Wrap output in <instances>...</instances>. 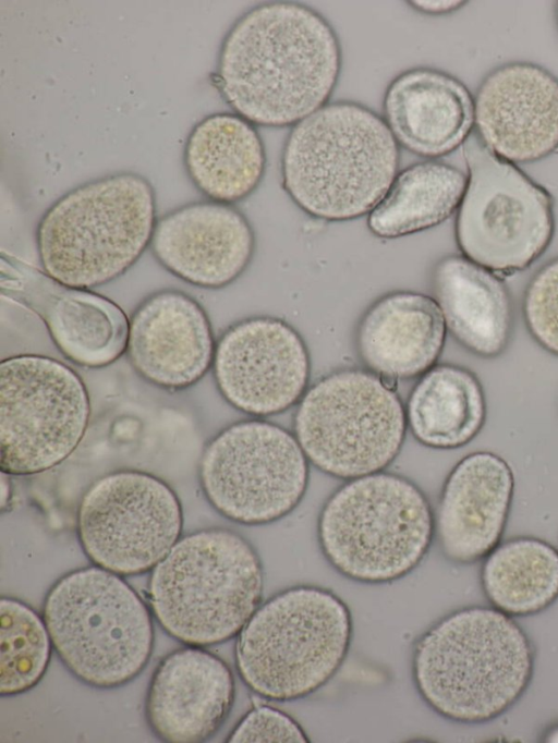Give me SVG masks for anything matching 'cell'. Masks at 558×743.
Returning a JSON list of instances; mask_svg holds the SVG:
<instances>
[{
  "label": "cell",
  "instance_id": "cell-1",
  "mask_svg": "<svg viewBox=\"0 0 558 743\" xmlns=\"http://www.w3.org/2000/svg\"><path fill=\"white\" fill-rule=\"evenodd\" d=\"M341 68L339 38L319 12L295 1H268L228 31L216 80L234 113L254 125L283 127L328 103Z\"/></svg>",
  "mask_w": 558,
  "mask_h": 743
},
{
  "label": "cell",
  "instance_id": "cell-2",
  "mask_svg": "<svg viewBox=\"0 0 558 743\" xmlns=\"http://www.w3.org/2000/svg\"><path fill=\"white\" fill-rule=\"evenodd\" d=\"M535 651L518 622L490 607L458 609L416 641L412 677L424 703L450 721L477 724L507 712L527 690Z\"/></svg>",
  "mask_w": 558,
  "mask_h": 743
},
{
  "label": "cell",
  "instance_id": "cell-3",
  "mask_svg": "<svg viewBox=\"0 0 558 743\" xmlns=\"http://www.w3.org/2000/svg\"><path fill=\"white\" fill-rule=\"evenodd\" d=\"M399 163V144L384 118L338 100L291 127L281 154L282 187L311 217L353 220L383 199Z\"/></svg>",
  "mask_w": 558,
  "mask_h": 743
},
{
  "label": "cell",
  "instance_id": "cell-4",
  "mask_svg": "<svg viewBox=\"0 0 558 743\" xmlns=\"http://www.w3.org/2000/svg\"><path fill=\"white\" fill-rule=\"evenodd\" d=\"M264 569L242 535L208 528L180 538L151 570L148 600L160 626L187 646L225 643L262 604Z\"/></svg>",
  "mask_w": 558,
  "mask_h": 743
},
{
  "label": "cell",
  "instance_id": "cell-5",
  "mask_svg": "<svg viewBox=\"0 0 558 743\" xmlns=\"http://www.w3.org/2000/svg\"><path fill=\"white\" fill-rule=\"evenodd\" d=\"M156 195L149 181L119 172L83 183L43 215L36 243L44 271L73 288L109 283L150 245Z\"/></svg>",
  "mask_w": 558,
  "mask_h": 743
},
{
  "label": "cell",
  "instance_id": "cell-6",
  "mask_svg": "<svg viewBox=\"0 0 558 743\" xmlns=\"http://www.w3.org/2000/svg\"><path fill=\"white\" fill-rule=\"evenodd\" d=\"M353 637L348 605L315 585L286 588L259 605L235 644L245 685L274 702L312 695L343 665Z\"/></svg>",
  "mask_w": 558,
  "mask_h": 743
},
{
  "label": "cell",
  "instance_id": "cell-7",
  "mask_svg": "<svg viewBox=\"0 0 558 743\" xmlns=\"http://www.w3.org/2000/svg\"><path fill=\"white\" fill-rule=\"evenodd\" d=\"M435 536V513L409 478L377 472L347 480L324 503L317 520L319 548L342 576L385 584L411 573Z\"/></svg>",
  "mask_w": 558,
  "mask_h": 743
},
{
  "label": "cell",
  "instance_id": "cell-8",
  "mask_svg": "<svg viewBox=\"0 0 558 743\" xmlns=\"http://www.w3.org/2000/svg\"><path fill=\"white\" fill-rule=\"evenodd\" d=\"M43 619L60 660L93 687L129 683L153 653L148 607L121 575L97 565L59 578L46 595Z\"/></svg>",
  "mask_w": 558,
  "mask_h": 743
},
{
  "label": "cell",
  "instance_id": "cell-9",
  "mask_svg": "<svg viewBox=\"0 0 558 743\" xmlns=\"http://www.w3.org/2000/svg\"><path fill=\"white\" fill-rule=\"evenodd\" d=\"M407 427L395 382L365 368L322 377L293 417V434L310 463L344 480L384 471L399 454Z\"/></svg>",
  "mask_w": 558,
  "mask_h": 743
},
{
  "label": "cell",
  "instance_id": "cell-10",
  "mask_svg": "<svg viewBox=\"0 0 558 743\" xmlns=\"http://www.w3.org/2000/svg\"><path fill=\"white\" fill-rule=\"evenodd\" d=\"M462 146L468 183L454 222L458 248L497 275L522 271L551 243L553 196L514 163L492 153L474 130Z\"/></svg>",
  "mask_w": 558,
  "mask_h": 743
},
{
  "label": "cell",
  "instance_id": "cell-11",
  "mask_svg": "<svg viewBox=\"0 0 558 743\" xmlns=\"http://www.w3.org/2000/svg\"><path fill=\"white\" fill-rule=\"evenodd\" d=\"M294 434L264 419L236 422L205 448L203 491L225 517L265 525L290 514L308 486L310 465Z\"/></svg>",
  "mask_w": 558,
  "mask_h": 743
},
{
  "label": "cell",
  "instance_id": "cell-12",
  "mask_svg": "<svg viewBox=\"0 0 558 743\" xmlns=\"http://www.w3.org/2000/svg\"><path fill=\"white\" fill-rule=\"evenodd\" d=\"M88 393L65 364L43 355L0 363V467L31 475L64 461L89 419Z\"/></svg>",
  "mask_w": 558,
  "mask_h": 743
},
{
  "label": "cell",
  "instance_id": "cell-13",
  "mask_svg": "<svg viewBox=\"0 0 558 743\" xmlns=\"http://www.w3.org/2000/svg\"><path fill=\"white\" fill-rule=\"evenodd\" d=\"M181 503L161 479L138 471L100 477L77 510V536L88 559L119 575L151 571L180 539Z\"/></svg>",
  "mask_w": 558,
  "mask_h": 743
},
{
  "label": "cell",
  "instance_id": "cell-14",
  "mask_svg": "<svg viewBox=\"0 0 558 743\" xmlns=\"http://www.w3.org/2000/svg\"><path fill=\"white\" fill-rule=\"evenodd\" d=\"M214 377L225 400L255 417L286 412L308 388L311 357L301 334L274 316L231 325L218 340Z\"/></svg>",
  "mask_w": 558,
  "mask_h": 743
},
{
  "label": "cell",
  "instance_id": "cell-15",
  "mask_svg": "<svg viewBox=\"0 0 558 743\" xmlns=\"http://www.w3.org/2000/svg\"><path fill=\"white\" fill-rule=\"evenodd\" d=\"M2 294L22 303L45 322L58 349L85 367H104L128 346L130 321L111 300L63 284L45 271L1 256Z\"/></svg>",
  "mask_w": 558,
  "mask_h": 743
},
{
  "label": "cell",
  "instance_id": "cell-16",
  "mask_svg": "<svg viewBox=\"0 0 558 743\" xmlns=\"http://www.w3.org/2000/svg\"><path fill=\"white\" fill-rule=\"evenodd\" d=\"M474 132L512 163L541 160L558 149V78L531 62L495 68L474 97Z\"/></svg>",
  "mask_w": 558,
  "mask_h": 743
},
{
  "label": "cell",
  "instance_id": "cell-17",
  "mask_svg": "<svg viewBox=\"0 0 558 743\" xmlns=\"http://www.w3.org/2000/svg\"><path fill=\"white\" fill-rule=\"evenodd\" d=\"M255 245L254 230L239 209L203 200L159 218L149 246L173 276L198 288L217 290L246 270Z\"/></svg>",
  "mask_w": 558,
  "mask_h": 743
},
{
  "label": "cell",
  "instance_id": "cell-18",
  "mask_svg": "<svg viewBox=\"0 0 558 743\" xmlns=\"http://www.w3.org/2000/svg\"><path fill=\"white\" fill-rule=\"evenodd\" d=\"M234 697L230 667L217 655L186 645L156 666L145 698V717L163 742L199 743L218 732Z\"/></svg>",
  "mask_w": 558,
  "mask_h": 743
},
{
  "label": "cell",
  "instance_id": "cell-19",
  "mask_svg": "<svg viewBox=\"0 0 558 743\" xmlns=\"http://www.w3.org/2000/svg\"><path fill=\"white\" fill-rule=\"evenodd\" d=\"M514 496L509 463L492 451L463 456L448 474L435 512V536L454 564L482 561L504 535Z\"/></svg>",
  "mask_w": 558,
  "mask_h": 743
},
{
  "label": "cell",
  "instance_id": "cell-20",
  "mask_svg": "<svg viewBox=\"0 0 558 743\" xmlns=\"http://www.w3.org/2000/svg\"><path fill=\"white\" fill-rule=\"evenodd\" d=\"M126 351L135 370L165 389L197 382L213 365L215 342L204 308L178 290L147 296L130 318Z\"/></svg>",
  "mask_w": 558,
  "mask_h": 743
},
{
  "label": "cell",
  "instance_id": "cell-21",
  "mask_svg": "<svg viewBox=\"0 0 558 743\" xmlns=\"http://www.w3.org/2000/svg\"><path fill=\"white\" fill-rule=\"evenodd\" d=\"M446 334L434 297L396 290L377 297L361 315L354 345L365 369L396 383L421 377L436 365Z\"/></svg>",
  "mask_w": 558,
  "mask_h": 743
},
{
  "label": "cell",
  "instance_id": "cell-22",
  "mask_svg": "<svg viewBox=\"0 0 558 743\" xmlns=\"http://www.w3.org/2000/svg\"><path fill=\"white\" fill-rule=\"evenodd\" d=\"M383 114L399 145L433 160L451 154L472 134L474 98L453 75L417 66L388 84Z\"/></svg>",
  "mask_w": 558,
  "mask_h": 743
},
{
  "label": "cell",
  "instance_id": "cell-23",
  "mask_svg": "<svg viewBox=\"0 0 558 743\" xmlns=\"http://www.w3.org/2000/svg\"><path fill=\"white\" fill-rule=\"evenodd\" d=\"M430 285L447 330L470 353L495 358L508 348L513 304L499 275L463 255L449 254L433 267Z\"/></svg>",
  "mask_w": 558,
  "mask_h": 743
},
{
  "label": "cell",
  "instance_id": "cell-24",
  "mask_svg": "<svg viewBox=\"0 0 558 743\" xmlns=\"http://www.w3.org/2000/svg\"><path fill=\"white\" fill-rule=\"evenodd\" d=\"M183 160L189 178L209 200L229 205L248 197L266 171L258 131L231 112L197 122L187 136Z\"/></svg>",
  "mask_w": 558,
  "mask_h": 743
},
{
  "label": "cell",
  "instance_id": "cell-25",
  "mask_svg": "<svg viewBox=\"0 0 558 743\" xmlns=\"http://www.w3.org/2000/svg\"><path fill=\"white\" fill-rule=\"evenodd\" d=\"M486 417L481 380L471 369L451 363L436 364L418 377L405 404L413 437L437 450L466 446L481 433Z\"/></svg>",
  "mask_w": 558,
  "mask_h": 743
},
{
  "label": "cell",
  "instance_id": "cell-26",
  "mask_svg": "<svg viewBox=\"0 0 558 743\" xmlns=\"http://www.w3.org/2000/svg\"><path fill=\"white\" fill-rule=\"evenodd\" d=\"M468 175L454 166L426 160L398 172L383 199L367 216L380 239H397L434 228L459 208Z\"/></svg>",
  "mask_w": 558,
  "mask_h": 743
},
{
  "label": "cell",
  "instance_id": "cell-27",
  "mask_svg": "<svg viewBox=\"0 0 558 743\" xmlns=\"http://www.w3.org/2000/svg\"><path fill=\"white\" fill-rule=\"evenodd\" d=\"M482 561L483 593L502 613L535 616L558 599V550L549 543L513 537L500 541Z\"/></svg>",
  "mask_w": 558,
  "mask_h": 743
},
{
  "label": "cell",
  "instance_id": "cell-28",
  "mask_svg": "<svg viewBox=\"0 0 558 743\" xmlns=\"http://www.w3.org/2000/svg\"><path fill=\"white\" fill-rule=\"evenodd\" d=\"M52 642L45 621L21 600H0V694L27 692L43 679Z\"/></svg>",
  "mask_w": 558,
  "mask_h": 743
},
{
  "label": "cell",
  "instance_id": "cell-29",
  "mask_svg": "<svg viewBox=\"0 0 558 743\" xmlns=\"http://www.w3.org/2000/svg\"><path fill=\"white\" fill-rule=\"evenodd\" d=\"M525 327L535 342L558 356V257L530 279L522 301Z\"/></svg>",
  "mask_w": 558,
  "mask_h": 743
},
{
  "label": "cell",
  "instance_id": "cell-30",
  "mask_svg": "<svg viewBox=\"0 0 558 743\" xmlns=\"http://www.w3.org/2000/svg\"><path fill=\"white\" fill-rule=\"evenodd\" d=\"M231 743H307L299 722L284 711L257 705L245 714L227 739Z\"/></svg>",
  "mask_w": 558,
  "mask_h": 743
},
{
  "label": "cell",
  "instance_id": "cell-31",
  "mask_svg": "<svg viewBox=\"0 0 558 743\" xmlns=\"http://www.w3.org/2000/svg\"><path fill=\"white\" fill-rule=\"evenodd\" d=\"M411 8L416 10L420 13H424L427 15H442V14H449L452 13L460 8H462L466 2L465 1H456V0H414V1H408Z\"/></svg>",
  "mask_w": 558,
  "mask_h": 743
},
{
  "label": "cell",
  "instance_id": "cell-32",
  "mask_svg": "<svg viewBox=\"0 0 558 743\" xmlns=\"http://www.w3.org/2000/svg\"><path fill=\"white\" fill-rule=\"evenodd\" d=\"M9 474L5 472L1 471V510H4V508L8 506L10 501V495H11V488H10V480H9Z\"/></svg>",
  "mask_w": 558,
  "mask_h": 743
},
{
  "label": "cell",
  "instance_id": "cell-33",
  "mask_svg": "<svg viewBox=\"0 0 558 743\" xmlns=\"http://www.w3.org/2000/svg\"><path fill=\"white\" fill-rule=\"evenodd\" d=\"M541 741L547 743H558V722L554 723L543 732Z\"/></svg>",
  "mask_w": 558,
  "mask_h": 743
},
{
  "label": "cell",
  "instance_id": "cell-34",
  "mask_svg": "<svg viewBox=\"0 0 558 743\" xmlns=\"http://www.w3.org/2000/svg\"><path fill=\"white\" fill-rule=\"evenodd\" d=\"M555 15H556V22H557V26H558V2L556 3Z\"/></svg>",
  "mask_w": 558,
  "mask_h": 743
}]
</instances>
